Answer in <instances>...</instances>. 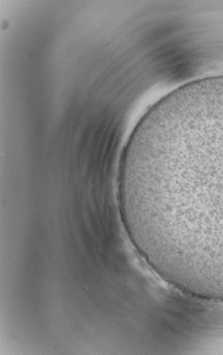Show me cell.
<instances>
[{
  "label": "cell",
  "mask_w": 223,
  "mask_h": 355,
  "mask_svg": "<svg viewBox=\"0 0 223 355\" xmlns=\"http://www.w3.org/2000/svg\"><path fill=\"white\" fill-rule=\"evenodd\" d=\"M148 220L223 247V128L176 144L139 164Z\"/></svg>",
  "instance_id": "6da1fadb"
}]
</instances>
